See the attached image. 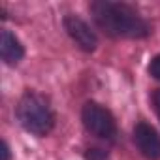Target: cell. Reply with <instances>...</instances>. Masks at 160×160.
Returning a JSON list of instances; mask_svg holds the SVG:
<instances>
[{
  "label": "cell",
  "mask_w": 160,
  "mask_h": 160,
  "mask_svg": "<svg viewBox=\"0 0 160 160\" xmlns=\"http://www.w3.org/2000/svg\"><path fill=\"white\" fill-rule=\"evenodd\" d=\"M91 12L98 28L111 38L139 40L151 34V25L128 4L92 2Z\"/></svg>",
  "instance_id": "cell-1"
},
{
  "label": "cell",
  "mask_w": 160,
  "mask_h": 160,
  "mask_svg": "<svg viewBox=\"0 0 160 160\" xmlns=\"http://www.w3.org/2000/svg\"><path fill=\"white\" fill-rule=\"evenodd\" d=\"M21 126L34 136H47L55 126V113L49 100L34 91H27L15 109Z\"/></svg>",
  "instance_id": "cell-2"
},
{
  "label": "cell",
  "mask_w": 160,
  "mask_h": 160,
  "mask_svg": "<svg viewBox=\"0 0 160 160\" xmlns=\"http://www.w3.org/2000/svg\"><path fill=\"white\" fill-rule=\"evenodd\" d=\"M81 121H83L85 128L100 139H113L117 134V124H115L111 111L96 102H87L83 106Z\"/></svg>",
  "instance_id": "cell-3"
},
{
  "label": "cell",
  "mask_w": 160,
  "mask_h": 160,
  "mask_svg": "<svg viewBox=\"0 0 160 160\" xmlns=\"http://www.w3.org/2000/svg\"><path fill=\"white\" fill-rule=\"evenodd\" d=\"M64 28L68 36L77 43L79 49H83L87 53H92L98 45V38L92 32V28L77 15H66L64 17Z\"/></svg>",
  "instance_id": "cell-4"
},
{
  "label": "cell",
  "mask_w": 160,
  "mask_h": 160,
  "mask_svg": "<svg viewBox=\"0 0 160 160\" xmlns=\"http://www.w3.org/2000/svg\"><path fill=\"white\" fill-rule=\"evenodd\" d=\"M134 143L138 151L149 158V160H160V136L158 132L147 124V122H138L134 128Z\"/></svg>",
  "instance_id": "cell-5"
},
{
  "label": "cell",
  "mask_w": 160,
  "mask_h": 160,
  "mask_svg": "<svg viewBox=\"0 0 160 160\" xmlns=\"http://www.w3.org/2000/svg\"><path fill=\"white\" fill-rule=\"evenodd\" d=\"M0 53H2V60L10 66H15L23 60L25 57V47L21 43V40L10 32V30H2L0 36Z\"/></svg>",
  "instance_id": "cell-6"
},
{
  "label": "cell",
  "mask_w": 160,
  "mask_h": 160,
  "mask_svg": "<svg viewBox=\"0 0 160 160\" xmlns=\"http://www.w3.org/2000/svg\"><path fill=\"white\" fill-rule=\"evenodd\" d=\"M149 73H151L154 79H158V81H160V55H156V57L151 60V64H149Z\"/></svg>",
  "instance_id": "cell-7"
},
{
  "label": "cell",
  "mask_w": 160,
  "mask_h": 160,
  "mask_svg": "<svg viewBox=\"0 0 160 160\" xmlns=\"http://www.w3.org/2000/svg\"><path fill=\"white\" fill-rule=\"evenodd\" d=\"M87 158H89V160H106V158H108V154H106V152H102L100 149H91V151L87 152Z\"/></svg>",
  "instance_id": "cell-8"
},
{
  "label": "cell",
  "mask_w": 160,
  "mask_h": 160,
  "mask_svg": "<svg viewBox=\"0 0 160 160\" xmlns=\"http://www.w3.org/2000/svg\"><path fill=\"white\" fill-rule=\"evenodd\" d=\"M152 106H154V111H156V115L160 119V89L152 92Z\"/></svg>",
  "instance_id": "cell-9"
},
{
  "label": "cell",
  "mask_w": 160,
  "mask_h": 160,
  "mask_svg": "<svg viewBox=\"0 0 160 160\" xmlns=\"http://www.w3.org/2000/svg\"><path fill=\"white\" fill-rule=\"evenodd\" d=\"M2 160H12V152H10V147H8V143L6 141H2Z\"/></svg>",
  "instance_id": "cell-10"
}]
</instances>
